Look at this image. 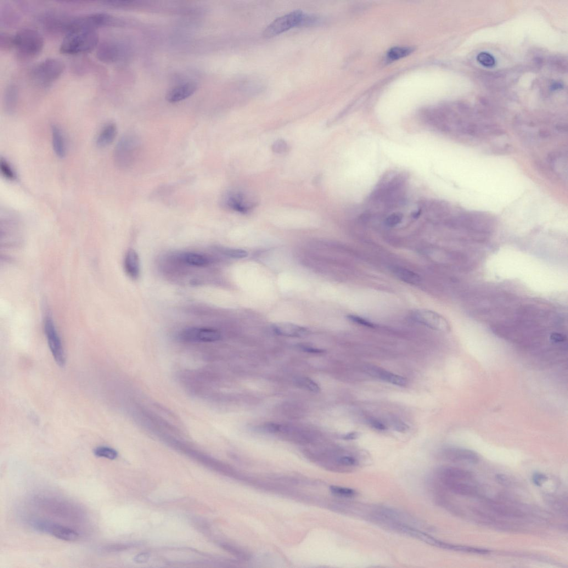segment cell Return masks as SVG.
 Here are the masks:
<instances>
[{
	"instance_id": "37",
	"label": "cell",
	"mask_w": 568,
	"mask_h": 568,
	"mask_svg": "<svg viewBox=\"0 0 568 568\" xmlns=\"http://www.w3.org/2000/svg\"><path fill=\"white\" fill-rule=\"evenodd\" d=\"M392 426L396 431L401 433L405 432L409 429L408 426L401 420H393Z\"/></svg>"
},
{
	"instance_id": "19",
	"label": "cell",
	"mask_w": 568,
	"mask_h": 568,
	"mask_svg": "<svg viewBox=\"0 0 568 568\" xmlns=\"http://www.w3.org/2000/svg\"><path fill=\"white\" fill-rule=\"evenodd\" d=\"M52 140L55 153L60 158H64L66 154L65 139L61 128L53 125L51 127Z\"/></svg>"
},
{
	"instance_id": "13",
	"label": "cell",
	"mask_w": 568,
	"mask_h": 568,
	"mask_svg": "<svg viewBox=\"0 0 568 568\" xmlns=\"http://www.w3.org/2000/svg\"><path fill=\"white\" fill-rule=\"evenodd\" d=\"M274 333L279 336L290 337H302L309 333L307 328L289 323H280L272 326Z\"/></svg>"
},
{
	"instance_id": "33",
	"label": "cell",
	"mask_w": 568,
	"mask_h": 568,
	"mask_svg": "<svg viewBox=\"0 0 568 568\" xmlns=\"http://www.w3.org/2000/svg\"><path fill=\"white\" fill-rule=\"evenodd\" d=\"M403 216L400 213H395L388 217L385 221L386 226L394 227L400 224L402 221Z\"/></svg>"
},
{
	"instance_id": "16",
	"label": "cell",
	"mask_w": 568,
	"mask_h": 568,
	"mask_svg": "<svg viewBox=\"0 0 568 568\" xmlns=\"http://www.w3.org/2000/svg\"><path fill=\"white\" fill-rule=\"evenodd\" d=\"M550 166L558 176L567 179V155L562 151H556L551 153L548 157Z\"/></svg>"
},
{
	"instance_id": "8",
	"label": "cell",
	"mask_w": 568,
	"mask_h": 568,
	"mask_svg": "<svg viewBox=\"0 0 568 568\" xmlns=\"http://www.w3.org/2000/svg\"><path fill=\"white\" fill-rule=\"evenodd\" d=\"M416 322L437 331H448L451 329L447 319L441 315L426 309H420L412 313Z\"/></svg>"
},
{
	"instance_id": "21",
	"label": "cell",
	"mask_w": 568,
	"mask_h": 568,
	"mask_svg": "<svg viewBox=\"0 0 568 568\" xmlns=\"http://www.w3.org/2000/svg\"><path fill=\"white\" fill-rule=\"evenodd\" d=\"M18 88L15 84H10L6 88L4 94V108L9 114L15 112L18 100Z\"/></svg>"
},
{
	"instance_id": "14",
	"label": "cell",
	"mask_w": 568,
	"mask_h": 568,
	"mask_svg": "<svg viewBox=\"0 0 568 568\" xmlns=\"http://www.w3.org/2000/svg\"><path fill=\"white\" fill-rule=\"evenodd\" d=\"M445 484L453 492L462 496H472L476 492L472 481L442 478Z\"/></svg>"
},
{
	"instance_id": "34",
	"label": "cell",
	"mask_w": 568,
	"mask_h": 568,
	"mask_svg": "<svg viewBox=\"0 0 568 568\" xmlns=\"http://www.w3.org/2000/svg\"><path fill=\"white\" fill-rule=\"evenodd\" d=\"M272 149L275 153L283 154L288 152L289 147L288 143L282 139L277 140L272 145Z\"/></svg>"
},
{
	"instance_id": "15",
	"label": "cell",
	"mask_w": 568,
	"mask_h": 568,
	"mask_svg": "<svg viewBox=\"0 0 568 568\" xmlns=\"http://www.w3.org/2000/svg\"><path fill=\"white\" fill-rule=\"evenodd\" d=\"M446 458L456 462H463L476 464L479 462L478 455L470 450L459 448H452L447 450L445 453Z\"/></svg>"
},
{
	"instance_id": "32",
	"label": "cell",
	"mask_w": 568,
	"mask_h": 568,
	"mask_svg": "<svg viewBox=\"0 0 568 568\" xmlns=\"http://www.w3.org/2000/svg\"><path fill=\"white\" fill-rule=\"evenodd\" d=\"M477 59L481 64L487 67H493L496 63L493 56L486 53H480L478 55Z\"/></svg>"
},
{
	"instance_id": "29",
	"label": "cell",
	"mask_w": 568,
	"mask_h": 568,
	"mask_svg": "<svg viewBox=\"0 0 568 568\" xmlns=\"http://www.w3.org/2000/svg\"><path fill=\"white\" fill-rule=\"evenodd\" d=\"M0 169H1L3 175L6 178L11 180V181L16 179V175L13 168L7 161L3 159H2L1 162H0Z\"/></svg>"
},
{
	"instance_id": "26",
	"label": "cell",
	"mask_w": 568,
	"mask_h": 568,
	"mask_svg": "<svg viewBox=\"0 0 568 568\" xmlns=\"http://www.w3.org/2000/svg\"><path fill=\"white\" fill-rule=\"evenodd\" d=\"M93 453L95 456L100 458H105L111 460H114L118 457V452L114 448L99 446L93 450Z\"/></svg>"
},
{
	"instance_id": "17",
	"label": "cell",
	"mask_w": 568,
	"mask_h": 568,
	"mask_svg": "<svg viewBox=\"0 0 568 568\" xmlns=\"http://www.w3.org/2000/svg\"><path fill=\"white\" fill-rule=\"evenodd\" d=\"M367 371L373 376L388 383L398 386H405L407 380L403 377L393 374L380 368L371 367L367 369Z\"/></svg>"
},
{
	"instance_id": "2",
	"label": "cell",
	"mask_w": 568,
	"mask_h": 568,
	"mask_svg": "<svg viewBox=\"0 0 568 568\" xmlns=\"http://www.w3.org/2000/svg\"><path fill=\"white\" fill-rule=\"evenodd\" d=\"M15 48L21 59H32L40 54L44 46L42 36L38 31L23 29L14 36Z\"/></svg>"
},
{
	"instance_id": "43",
	"label": "cell",
	"mask_w": 568,
	"mask_h": 568,
	"mask_svg": "<svg viewBox=\"0 0 568 568\" xmlns=\"http://www.w3.org/2000/svg\"><path fill=\"white\" fill-rule=\"evenodd\" d=\"M358 436V433L353 432L348 433V434L345 435L344 437H343V438H344V439L346 440H353L356 439V438H357Z\"/></svg>"
},
{
	"instance_id": "31",
	"label": "cell",
	"mask_w": 568,
	"mask_h": 568,
	"mask_svg": "<svg viewBox=\"0 0 568 568\" xmlns=\"http://www.w3.org/2000/svg\"><path fill=\"white\" fill-rule=\"evenodd\" d=\"M222 252L225 255L234 259H243L248 255L246 251L240 249H223Z\"/></svg>"
},
{
	"instance_id": "28",
	"label": "cell",
	"mask_w": 568,
	"mask_h": 568,
	"mask_svg": "<svg viewBox=\"0 0 568 568\" xmlns=\"http://www.w3.org/2000/svg\"><path fill=\"white\" fill-rule=\"evenodd\" d=\"M297 384L304 389L313 392H319L320 390V388L316 382L307 378L298 379Z\"/></svg>"
},
{
	"instance_id": "23",
	"label": "cell",
	"mask_w": 568,
	"mask_h": 568,
	"mask_svg": "<svg viewBox=\"0 0 568 568\" xmlns=\"http://www.w3.org/2000/svg\"><path fill=\"white\" fill-rule=\"evenodd\" d=\"M441 475L443 478H448V479L470 481L473 480V475H472L471 472L458 468H448L444 469L441 472Z\"/></svg>"
},
{
	"instance_id": "3",
	"label": "cell",
	"mask_w": 568,
	"mask_h": 568,
	"mask_svg": "<svg viewBox=\"0 0 568 568\" xmlns=\"http://www.w3.org/2000/svg\"><path fill=\"white\" fill-rule=\"evenodd\" d=\"M140 145V140L136 135L128 134L122 137L115 150L116 166L122 170L132 167L138 156Z\"/></svg>"
},
{
	"instance_id": "42",
	"label": "cell",
	"mask_w": 568,
	"mask_h": 568,
	"mask_svg": "<svg viewBox=\"0 0 568 568\" xmlns=\"http://www.w3.org/2000/svg\"><path fill=\"white\" fill-rule=\"evenodd\" d=\"M148 559V554L143 553L139 554L137 556H136V558H135V560H136L137 562H138V563H144V562L147 561Z\"/></svg>"
},
{
	"instance_id": "40",
	"label": "cell",
	"mask_w": 568,
	"mask_h": 568,
	"mask_svg": "<svg viewBox=\"0 0 568 568\" xmlns=\"http://www.w3.org/2000/svg\"><path fill=\"white\" fill-rule=\"evenodd\" d=\"M496 479L500 485L508 486L510 485V481L507 476L504 475L498 474L496 476Z\"/></svg>"
},
{
	"instance_id": "1",
	"label": "cell",
	"mask_w": 568,
	"mask_h": 568,
	"mask_svg": "<svg viewBox=\"0 0 568 568\" xmlns=\"http://www.w3.org/2000/svg\"><path fill=\"white\" fill-rule=\"evenodd\" d=\"M60 48L62 54L77 55L91 52L98 46L96 29L87 25L81 17L71 19Z\"/></svg>"
},
{
	"instance_id": "10",
	"label": "cell",
	"mask_w": 568,
	"mask_h": 568,
	"mask_svg": "<svg viewBox=\"0 0 568 568\" xmlns=\"http://www.w3.org/2000/svg\"><path fill=\"white\" fill-rule=\"evenodd\" d=\"M182 338L184 342H214L221 339L220 332L209 328H189L184 329Z\"/></svg>"
},
{
	"instance_id": "22",
	"label": "cell",
	"mask_w": 568,
	"mask_h": 568,
	"mask_svg": "<svg viewBox=\"0 0 568 568\" xmlns=\"http://www.w3.org/2000/svg\"><path fill=\"white\" fill-rule=\"evenodd\" d=\"M393 273L398 279L409 284L418 285L421 281L419 275L406 268L396 267L393 269Z\"/></svg>"
},
{
	"instance_id": "30",
	"label": "cell",
	"mask_w": 568,
	"mask_h": 568,
	"mask_svg": "<svg viewBox=\"0 0 568 568\" xmlns=\"http://www.w3.org/2000/svg\"><path fill=\"white\" fill-rule=\"evenodd\" d=\"M330 490L332 493L337 495V496L346 497H352L356 494V492L353 489L349 488L331 486L330 487Z\"/></svg>"
},
{
	"instance_id": "38",
	"label": "cell",
	"mask_w": 568,
	"mask_h": 568,
	"mask_svg": "<svg viewBox=\"0 0 568 568\" xmlns=\"http://www.w3.org/2000/svg\"><path fill=\"white\" fill-rule=\"evenodd\" d=\"M547 479L548 477L546 476L541 473L534 474L532 478L534 484L537 486H541L542 483Z\"/></svg>"
},
{
	"instance_id": "24",
	"label": "cell",
	"mask_w": 568,
	"mask_h": 568,
	"mask_svg": "<svg viewBox=\"0 0 568 568\" xmlns=\"http://www.w3.org/2000/svg\"><path fill=\"white\" fill-rule=\"evenodd\" d=\"M179 257L184 263L191 266L205 267L210 263L207 257L198 253L184 252Z\"/></svg>"
},
{
	"instance_id": "39",
	"label": "cell",
	"mask_w": 568,
	"mask_h": 568,
	"mask_svg": "<svg viewBox=\"0 0 568 568\" xmlns=\"http://www.w3.org/2000/svg\"><path fill=\"white\" fill-rule=\"evenodd\" d=\"M339 462L342 465L352 466L356 464V460L352 457L344 456L339 459Z\"/></svg>"
},
{
	"instance_id": "35",
	"label": "cell",
	"mask_w": 568,
	"mask_h": 568,
	"mask_svg": "<svg viewBox=\"0 0 568 568\" xmlns=\"http://www.w3.org/2000/svg\"><path fill=\"white\" fill-rule=\"evenodd\" d=\"M347 319L350 320L352 323L365 326V327L370 328H374L375 327V325L373 323L368 321L367 319L355 316V315H349V316H347Z\"/></svg>"
},
{
	"instance_id": "9",
	"label": "cell",
	"mask_w": 568,
	"mask_h": 568,
	"mask_svg": "<svg viewBox=\"0 0 568 568\" xmlns=\"http://www.w3.org/2000/svg\"><path fill=\"white\" fill-rule=\"evenodd\" d=\"M33 527L39 532L51 534L52 536L65 541H76L79 534L72 529L55 524L46 521H38L33 524Z\"/></svg>"
},
{
	"instance_id": "41",
	"label": "cell",
	"mask_w": 568,
	"mask_h": 568,
	"mask_svg": "<svg viewBox=\"0 0 568 568\" xmlns=\"http://www.w3.org/2000/svg\"><path fill=\"white\" fill-rule=\"evenodd\" d=\"M299 347L300 349H301L303 351L309 353H323L325 351L324 350L319 349V348H314L311 346L305 345H300L299 346Z\"/></svg>"
},
{
	"instance_id": "4",
	"label": "cell",
	"mask_w": 568,
	"mask_h": 568,
	"mask_svg": "<svg viewBox=\"0 0 568 568\" xmlns=\"http://www.w3.org/2000/svg\"><path fill=\"white\" fill-rule=\"evenodd\" d=\"M65 69L63 61L55 58L47 59L33 67L31 75L37 84L46 87L57 80Z\"/></svg>"
},
{
	"instance_id": "6",
	"label": "cell",
	"mask_w": 568,
	"mask_h": 568,
	"mask_svg": "<svg viewBox=\"0 0 568 568\" xmlns=\"http://www.w3.org/2000/svg\"><path fill=\"white\" fill-rule=\"evenodd\" d=\"M222 204L228 210L246 214L254 209L257 202L252 196L241 191L234 190L224 195Z\"/></svg>"
},
{
	"instance_id": "18",
	"label": "cell",
	"mask_w": 568,
	"mask_h": 568,
	"mask_svg": "<svg viewBox=\"0 0 568 568\" xmlns=\"http://www.w3.org/2000/svg\"><path fill=\"white\" fill-rule=\"evenodd\" d=\"M125 269L127 274L133 279L138 278L140 274V261L136 251L129 249L125 260Z\"/></svg>"
},
{
	"instance_id": "25",
	"label": "cell",
	"mask_w": 568,
	"mask_h": 568,
	"mask_svg": "<svg viewBox=\"0 0 568 568\" xmlns=\"http://www.w3.org/2000/svg\"><path fill=\"white\" fill-rule=\"evenodd\" d=\"M414 49L408 47H396L390 49L387 54V59L395 61L407 57L413 52Z\"/></svg>"
},
{
	"instance_id": "36",
	"label": "cell",
	"mask_w": 568,
	"mask_h": 568,
	"mask_svg": "<svg viewBox=\"0 0 568 568\" xmlns=\"http://www.w3.org/2000/svg\"><path fill=\"white\" fill-rule=\"evenodd\" d=\"M368 424L372 428L376 430L385 431L387 430L386 426L383 423L375 419H370L368 420Z\"/></svg>"
},
{
	"instance_id": "12",
	"label": "cell",
	"mask_w": 568,
	"mask_h": 568,
	"mask_svg": "<svg viewBox=\"0 0 568 568\" xmlns=\"http://www.w3.org/2000/svg\"><path fill=\"white\" fill-rule=\"evenodd\" d=\"M197 90V85L194 82L179 84L169 91L166 95L168 102L172 104L181 102L191 96Z\"/></svg>"
},
{
	"instance_id": "5",
	"label": "cell",
	"mask_w": 568,
	"mask_h": 568,
	"mask_svg": "<svg viewBox=\"0 0 568 568\" xmlns=\"http://www.w3.org/2000/svg\"><path fill=\"white\" fill-rule=\"evenodd\" d=\"M317 21V18L303 14L300 10H296L274 21L264 31V36L272 37L294 27L311 24Z\"/></svg>"
},
{
	"instance_id": "7",
	"label": "cell",
	"mask_w": 568,
	"mask_h": 568,
	"mask_svg": "<svg viewBox=\"0 0 568 568\" xmlns=\"http://www.w3.org/2000/svg\"><path fill=\"white\" fill-rule=\"evenodd\" d=\"M44 329L50 350L56 363L60 367H64L66 359L63 344L53 320L50 316L45 318Z\"/></svg>"
},
{
	"instance_id": "20",
	"label": "cell",
	"mask_w": 568,
	"mask_h": 568,
	"mask_svg": "<svg viewBox=\"0 0 568 568\" xmlns=\"http://www.w3.org/2000/svg\"><path fill=\"white\" fill-rule=\"evenodd\" d=\"M117 134V128L114 123H110L102 128L96 139L99 147L104 148L114 142Z\"/></svg>"
},
{
	"instance_id": "11",
	"label": "cell",
	"mask_w": 568,
	"mask_h": 568,
	"mask_svg": "<svg viewBox=\"0 0 568 568\" xmlns=\"http://www.w3.org/2000/svg\"><path fill=\"white\" fill-rule=\"evenodd\" d=\"M122 55V47L116 42L106 40L98 46L97 57L103 63H116L121 59Z\"/></svg>"
},
{
	"instance_id": "27",
	"label": "cell",
	"mask_w": 568,
	"mask_h": 568,
	"mask_svg": "<svg viewBox=\"0 0 568 568\" xmlns=\"http://www.w3.org/2000/svg\"><path fill=\"white\" fill-rule=\"evenodd\" d=\"M15 48L14 36L2 32L0 33V48L3 50H9Z\"/></svg>"
}]
</instances>
